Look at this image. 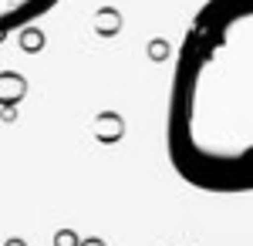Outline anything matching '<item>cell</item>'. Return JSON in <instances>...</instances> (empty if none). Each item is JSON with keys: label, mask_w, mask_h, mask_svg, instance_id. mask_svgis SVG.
<instances>
[{"label": "cell", "mask_w": 253, "mask_h": 246, "mask_svg": "<svg viewBox=\"0 0 253 246\" xmlns=\"http://www.w3.org/2000/svg\"><path fill=\"white\" fill-rule=\"evenodd\" d=\"M166 152L203 192H253V0H206L175 54Z\"/></svg>", "instance_id": "cell-1"}, {"label": "cell", "mask_w": 253, "mask_h": 246, "mask_svg": "<svg viewBox=\"0 0 253 246\" xmlns=\"http://www.w3.org/2000/svg\"><path fill=\"white\" fill-rule=\"evenodd\" d=\"M54 7H58V0H0V38L34 24Z\"/></svg>", "instance_id": "cell-2"}]
</instances>
